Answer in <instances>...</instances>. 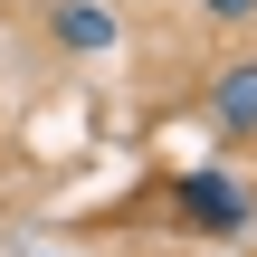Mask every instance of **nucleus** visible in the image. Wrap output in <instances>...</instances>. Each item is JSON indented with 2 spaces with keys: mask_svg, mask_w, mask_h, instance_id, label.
Instances as JSON below:
<instances>
[{
  "mask_svg": "<svg viewBox=\"0 0 257 257\" xmlns=\"http://www.w3.org/2000/svg\"><path fill=\"white\" fill-rule=\"evenodd\" d=\"M172 229H181V238H248L257 200H248L238 172H210V162H200V172L172 181Z\"/></svg>",
  "mask_w": 257,
  "mask_h": 257,
  "instance_id": "1",
  "label": "nucleus"
},
{
  "mask_svg": "<svg viewBox=\"0 0 257 257\" xmlns=\"http://www.w3.org/2000/svg\"><path fill=\"white\" fill-rule=\"evenodd\" d=\"M38 29H48V48H67V57H105V48L124 38V19H114L105 0H38Z\"/></svg>",
  "mask_w": 257,
  "mask_h": 257,
  "instance_id": "2",
  "label": "nucleus"
},
{
  "mask_svg": "<svg viewBox=\"0 0 257 257\" xmlns=\"http://www.w3.org/2000/svg\"><path fill=\"white\" fill-rule=\"evenodd\" d=\"M210 124L238 134V143H257V48H238V57L210 67Z\"/></svg>",
  "mask_w": 257,
  "mask_h": 257,
  "instance_id": "3",
  "label": "nucleus"
},
{
  "mask_svg": "<svg viewBox=\"0 0 257 257\" xmlns=\"http://www.w3.org/2000/svg\"><path fill=\"white\" fill-rule=\"evenodd\" d=\"M191 10H200L210 29H248V19H257V0H191Z\"/></svg>",
  "mask_w": 257,
  "mask_h": 257,
  "instance_id": "4",
  "label": "nucleus"
}]
</instances>
